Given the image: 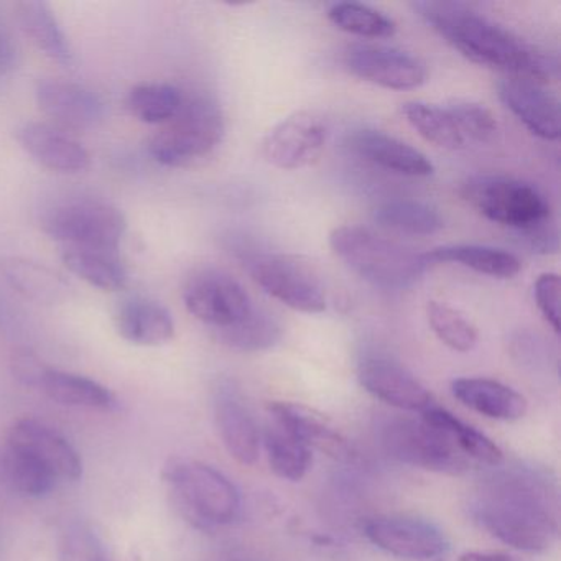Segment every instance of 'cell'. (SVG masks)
Wrapping results in <instances>:
<instances>
[{"mask_svg": "<svg viewBox=\"0 0 561 561\" xmlns=\"http://www.w3.org/2000/svg\"><path fill=\"white\" fill-rule=\"evenodd\" d=\"M330 245L354 274L382 290L412 288L428 271L425 252H416L364 226H340L331 232Z\"/></svg>", "mask_w": 561, "mask_h": 561, "instance_id": "obj_3", "label": "cell"}, {"mask_svg": "<svg viewBox=\"0 0 561 561\" xmlns=\"http://www.w3.org/2000/svg\"><path fill=\"white\" fill-rule=\"evenodd\" d=\"M252 280L275 300L300 313L327 310V290L310 265L284 254H254L244 259Z\"/></svg>", "mask_w": 561, "mask_h": 561, "instance_id": "obj_9", "label": "cell"}, {"mask_svg": "<svg viewBox=\"0 0 561 561\" xmlns=\"http://www.w3.org/2000/svg\"><path fill=\"white\" fill-rule=\"evenodd\" d=\"M451 392L462 405L501 422L520 420L528 409L527 400L517 390L484 377H459L453 380Z\"/></svg>", "mask_w": 561, "mask_h": 561, "instance_id": "obj_23", "label": "cell"}, {"mask_svg": "<svg viewBox=\"0 0 561 561\" xmlns=\"http://www.w3.org/2000/svg\"><path fill=\"white\" fill-rule=\"evenodd\" d=\"M449 116L455 121L462 139L476 142H489L497 134V121L491 110L474 101L458 100L446 106Z\"/></svg>", "mask_w": 561, "mask_h": 561, "instance_id": "obj_39", "label": "cell"}, {"mask_svg": "<svg viewBox=\"0 0 561 561\" xmlns=\"http://www.w3.org/2000/svg\"><path fill=\"white\" fill-rule=\"evenodd\" d=\"M185 96L169 83H140L127 94V110L137 121L150 126L167 124L176 116Z\"/></svg>", "mask_w": 561, "mask_h": 561, "instance_id": "obj_34", "label": "cell"}, {"mask_svg": "<svg viewBox=\"0 0 561 561\" xmlns=\"http://www.w3.org/2000/svg\"><path fill=\"white\" fill-rule=\"evenodd\" d=\"M183 304L213 333L234 327L254 310L245 288L218 268H202L190 275L183 287Z\"/></svg>", "mask_w": 561, "mask_h": 561, "instance_id": "obj_10", "label": "cell"}, {"mask_svg": "<svg viewBox=\"0 0 561 561\" xmlns=\"http://www.w3.org/2000/svg\"><path fill=\"white\" fill-rule=\"evenodd\" d=\"M430 327L446 346L458 353H469L478 344L474 324L455 308L442 301H430L426 307Z\"/></svg>", "mask_w": 561, "mask_h": 561, "instance_id": "obj_37", "label": "cell"}, {"mask_svg": "<svg viewBox=\"0 0 561 561\" xmlns=\"http://www.w3.org/2000/svg\"><path fill=\"white\" fill-rule=\"evenodd\" d=\"M323 117L300 111L278 123L262 142V156L280 170H300L320 159L327 146Z\"/></svg>", "mask_w": 561, "mask_h": 561, "instance_id": "obj_13", "label": "cell"}, {"mask_svg": "<svg viewBox=\"0 0 561 561\" xmlns=\"http://www.w3.org/2000/svg\"><path fill=\"white\" fill-rule=\"evenodd\" d=\"M383 449L397 461L442 474H465L469 461L445 433L425 420L396 416L380 426Z\"/></svg>", "mask_w": 561, "mask_h": 561, "instance_id": "obj_8", "label": "cell"}, {"mask_svg": "<svg viewBox=\"0 0 561 561\" xmlns=\"http://www.w3.org/2000/svg\"><path fill=\"white\" fill-rule=\"evenodd\" d=\"M18 140L27 156L51 172L77 175L90 167L91 157L83 144L54 124H24L18 130Z\"/></svg>", "mask_w": 561, "mask_h": 561, "instance_id": "obj_19", "label": "cell"}, {"mask_svg": "<svg viewBox=\"0 0 561 561\" xmlns=\"http://www.w3.org/2000/svg\"><path fill=\"white\" fill-rule=\"evenodd\" d=\"M0 274L18 294L35 304L55 305L67 298V282L38 262L5 257L0 261Z\"/></svg>", "mask_w": 561, "mask_h": 561, "instance_id": "obj_27", "label": "cell"}, {"mask_svg": "<svg viewBox=\"0 0 561 561\" xmlns=\"http://www.w3.org/2000/svg\"><path fill=\"white\" fill-rule=\"evenodd\" d=\"M420 18L446 44L479 67L548 83L557 65L507 28L459 2H416Z\"/></svg>", "mask_w": 561, "mask_h": 561, "instance_id": "obj_2", "label": "cell"}, {"mask_svg": "<svg viewBox=\"0 0 561 561\" xmlns=\"http://www.w3.org/2000/svg\"><path fill=\"white\" fill-rule=\"evenodd\" d=\"M11 367L12 374L19 382L35 389L45 364L35 354L28 353V351H19L12 356Z\"/></svg>", "mask_w": 561, "mask_h": 561, "instance_id": "obj_41", "label": "cell"}, {"mask_svg": "<svg viewBox=\"0 0 561 561\" xmlns=\"http://www.w3.org/2000/svg\"><path fill=\"white\" fill-rule=\"evenodd\" d=\"M35 100L54 126L64 130H87L104 119L103 100L90 88L73 81L45 78L35 88Z\"/></svg>", "mask_w": 561, "mask_h": 561, "instance_id": "obj_16", "label": "cell"}, {"mask_svg": "<svg viewBox=\"0 0 561 561\" xmlns=\"http://www.w3.org/2000/svg\"><path fill=\"white\" fill-rule=\"evenodd\" d=\"M344 64L354 77L386 90H419L428 80L426 65L419 57L386 45H351Z\"/></svg>", "mask_w": 561, "mask_h": 561, "instance_id": "obj_12", "label": "cell"}, {"mask_svg": "<svg viewBox=\"0 0 561 561\" xmlns=\"http://www.w3.org/2000/svg\"><path fill=\"white\" fill-rule=\"evenodd\" d=\"M560 277L553 272L541 274L535 282V304L554 333H560Z\"/></svg>", "mask_w": 561, "mask_h": 561, "instance_id": "obj_40", "label": "cell"}, {"mask_svg": "<svg viewBox=\"0 0 561 561\" xmlns=\"http://www.w3.org/2000/svg\"><path fill=\"white\" fill-rule=\"evenodd\" d=\"M425 261L428 267L435 264H458L502 280L514 278L522 268L520 261L512 252L481 244L439 245L425 252Z\"/></svg>", "mask_w": 561, "mask_h": 561, "instance_id": "obj_26", "label": "cell"}, {"mask_svg": "<svg viewBox=\"0 0 561 561\" xmlns=\"http://www.w3.org/2000/svg\"><path fill=\"white\" fill-rule=\"evenodd\" d=\"M215 420L222 445L239 465L252 466L261 451V433L234 383L222 380L215 390Z\"/></svg>", "mask_w": 561, "mask_h": 561, "instance_id": "obj_17", "label": "cell"}, {"mask_svg": "<svg viewBox=\"0 0 561 561\" xmlns=\"http://www.w3.org/2000/svg\"><path fill=\"white\" fill-rule=\"evenodd\" d=\"M472 515L502 543L527 553H545L558 538L557 488L535 469H505L482 482Z\"/></svg>", "mask_w": 561, "mask_h": 561, "instance_id": "obj_1", "label": "cell"}, {"mask_svg": "<svg viewBox=\"0 0 561 561\" xmlns=\"http://www.w3.org/2000/svg\"><path fill=\"white\" fill-rule=\"evenodd\" d=\"M459 561H522L518 558L511 557L505 553H478V551H469L461 554Z\"/></svg>", "mask_w": 561, "mask_h": 561, "instance_id": "obj_43", "label": "cell"}, {"mask_svg": "<svg viewBox=\"0 0 561 561\" xmlns=\"http://www.w3.org/2000/svg\"><path fill=\"white\" fill-rule=\"evenodd\" d=\"M499 98L534 136L550 142L560 139V103L543 83L508 77L499 83Z\"/></svg>", "mask_w": 561, "mask_h": 561, "instance_id": "obj_18", "label": "cell"}, {"mask_svg": "<svg viewBox=\"0 0 561 561\" xmlns=\"http://www.w3.org/2000/svg\"><path fill=\"white\" fill-rule=\"evenodd\" d=\"M462 198L489 221L530 232L548 225L550 205L530 183L504 175H476L462 185Z\"/></svg>", "mask_w": 561, "mask_h": 561, "instance_id": "obj_6", "label": "cell"}, {"mask_svg": "<svg viewBox=\"0 0 561 561\" xmlns=\"http://www.w3.org/2000/svg\"><path fill=\"white\" fill-rule=\"evenodd\" d=\"M407 123L433 146L446 150H459L465 146L461 133L456 127L455 121L449 116L446 107L423 101H410L402 106Z\"/></svg>", "mask_w": 561, "mask_h": 561, "instance_id": "obj_35", "label": "cell"}, {"mask_svg": "<svg viewBox=\"0 0 561 561\" xmlns=\"http://www.w3.org/2000/svg\"><path fill=\"white\" fill-rule=\"evenodd\" d=\"M422 419L430 425L438 428L439 432L448 436L449 442L466 456V458L474 459L482 465L497 468L504 461V453L492 442L484 433L476 430L474 426L459 420L453 413L438 407H430L423 412Z\"/></svg>", "mask_w": 561, "mask_h": 561, "instance_id": "obj_30", "label": "cell"}, {"mask_svg": "<svg viewBox=\"0 0 561 561\" xmlns=\"http://www.w3.org/2000/svg\"><path fill=\"white\" fill-rule=\"evenodd\" d=\"M328 19L340 31L363 38H389L397 32L392 19L360 2H337L331 5Z\"/></svg>", "mask_w": 561, "mask_h": 561, "instance_id": "obj_36", "label": "cell"}, {"mask_svg": "<svg viewBox=\"0 0 561 561\" xmlns=\"http://www.w3.org/2000/svg\"><path fill=\"white\" fill-rule=\"evenodd\" d=\"M268 412L275 422L284 425L308 448L318 449L337 461H351L354 458L353 446L321 413L300 403L290 402L271 403Z\"/></svg>", "mask_w": 561, "mask_h": 561, "instance_id": "obj_21", "label": "cell"}, {"mask_svg": "<svg viewBox=\"0 0 561 561\" xmlns=\"http://www.w3.org/2000/svg\"><path fill=\"white\" fill-rule=\"evenodd\" d=\"M117 333L136 346H163L175 336V321L159 301L130 297L121 301L114 311Z\"/></svg>", "mask_w": 561, "mask_h": 561, "instance_id": "obj_22", "label": "cell"}, {"mask_svg": "<svg viewBox=\"0 0 561 561\" xmlns=\"http://www.w3.org/2000/svg\"><path fill=\"white\" fill-rule=\"evenodd\" d=\"M216 340L229 350L239 353H259L272 350L282 340V327L271 313L265 310H254L239 321L234 327L216 331Z\"/></svg>", "mask_w": 561, "mask_h": 561, "instance_id": "obj_33", "label": "cell"}, {"mask_svg": "<svg viewBox=\"0 0 561 561\" xmlns=\"http://www.w3.org/2000/svg\"><path fill=\"white\" fill-rule=\"evenodd\" d=\"M364 535L370 543L402 560H433L448 551L442 528L425 518L409 515H379L367 518Z\"/></svg>", "mask_w": 561, "mask_h": 561, "instance_id": "obj_11", "label": "cell"}, {"mask_svg": "<svg viewBox=\"0 0 561 561\" xmlns=\"http://www.w3.org/2000/svg\"><path fill=\"white\" fill-rule=\"evenodd\" d=\"M19 50L5 22L0 19V77L11 73L18 67Z\"/></svg>", "mask_w": 561, "mask_h": 561, "instance_id": "obj_42", "label": "cell"}, {"mask_svg": "<svg viewBox=\"0 0 561 561\" xmlns=\"http://www.w3.org/2000/svg\"><path fill=\"white\" fill-rule=\"evenodd\" d=\"M347 146L360 159L397 175L425 179L435 172V167L425 153L382 130H354L347 139Z\"/></svg>", "mask_w": 561, "mask_h": 561, "instance_id": "obj_20", "label": "cell"}, {"mask_svg": "<svg viewBox=\"0 0 561 561\" xmlns=\"http://www.w3.org/2000/svg\"><path fill=\"white\" fill-rule=\"evenodd\" d=\"M225 114L208 96L185 98L179 113L150 140L160 165L183 169L211 156L225 139Z\"/></svg>", "mask_w": 561, "mask_h": 561, "instance_id": "obj_5", "label": "cell"}, {"mask_svg": "<svg viewBox=\"0 0 561 561\" xmlns=\"http://www.w3.org/2000/svg\"><path fill=\"white\" fill-rule=\"evenodd\" d=\"M0 482L9 491L27 499L44 497L58 484L37 459L5 442L0 446Z\"/></svg>", "mask_w": 561, "mask_h": 561, "instance_id": "obj_29", "label": "cell"}, {"mask_svg": "<svg viewBox=\"0 0 561 561\" xmlns=\"http://www.w3.org/2000/svg\"><path fill=\"white\" fill-rule=\"evenodd\" d=\"M162 476L176 511L195 527L208 530L231 524L238 517V489L213 466L173 459L163 468Z\"/></svg>", "mask_w": 561, "mask_h": 561, "instance_id": "obj_4", "label": "cell"}, {"mask_svg": "<svg viewBox=\"0 0 561 561\" xmlns=\"http://www.w3.org/2000/svg\"><path fill=\"white\" fill-rule=\"evenodd\" d=\"M42 229L65 249H103L119 252L127 231L119 208L100 199H71L45 213Z\"/></svg>", "mask_w": 561, "mask_h": 561, "instance_id": "obj_7", "label": "cell"}, {"mask_svg": "<svg viewBox=\"0 0 561 561\" xmlns=\"http://www.w3.org/2000/svg\"><path fill=\"white\" fill-rule=\"evenodd\" d=\"M60 561H117L110 545L84 522H71L61 531Z\"/></svg>", "mask_w": 561, "mask_h": 561, "instance_id": "obj_38", "label": "cell"}, {"mask_svg": "<svg viewBox=\"0 0 561 561\" xmlns=\"http://www.w3.org/2000/svg\"><path fill=\"white\" fill-rule=\"evenodd\" d=\"M15 14L22 32L45 57L61 67L73 64L75 55L70 42L47 2L24 0L15 5Z\"/></svg>", "mask_w": 561, "mask_h": 561, "instance_id": "obj_25", "label": "cell"}, {"mask_svg": "<svg viewBox=\"0 0 561 561\" xmlns=\"http://www.w3.org/2000/svg\"><path fill=\"white\" fill-rule=\"evenodd\" d=\"M35 389L44 392L55 403L75 407V409L113 412L119 407L117 397L103 383L96 382L90 377L80 376V374L54 369L47 364L42 369Z\"/></svg>", "mask_w": 561, "mask_h": 561, "instance_id": "obj_24", "label": "cell"}, {"mask_svg": "<svg viewBox=\"0 0 561 561\" xmlns=\"http://www.w3.org/2000/svg\"><path fill=\"white\" fill-rule=\"evenodd\" d=\"M5 443L37 459L58 482H75L83 474V461L61 433L35 419H21L9 428Z\"/></svg>", "mask_w": 561, "mask_h": 561, "instance_id": "obj_15", "label": "cell"}, {"mask_svg": "<svg viewBox=\"0 0 561 561\" xmlns=\"http://www.w3.org/2000/svg\"><path fill=\"white\" fill-rule=\"evenodd\" d=\"M357 379L370 396L396 409L425 412L433 407L430 390L392 357L367 354L357 367Z\"/></svg>", "mask_w": 561, "mask_h": 561, "instance_id": "obj_14", "label": "cell"}, {"mask_svg": "<svg viewBox=\"0 0 561 561\" xmlns=\"http://www.w3.org/2000/svg\"><path fill=\"white\" fill-rule=\"evenodd\" d=\"M264 443L268 465L278 478L297 482L307 476L311 449L274 419L265 428Z\"/></svg>", "mask_w": 561, "mask_h": 561, "instance_id": "obj_32", "label": "cell"}, {"mask_svg": "<svg viewBox=\"0 0 561 561\" xmlns=\"http://www.w3.org/2000/svg\"><path fill=\"white\" fill-rule=\"evenodd\" d=\"M373 218L383 228L410 236H432L445 228L438 209L419 199H386L374 208Z\"/></svg>", "mask_w": 561, "mask_h": 561, "instance_id": "obj_31", "label": "cell"}, {"mask_svg": "<svg viewBox=\"0 0 561 561\" xmlns=\"http://www.w3.org/2000/svg\"><path fill=\"white\" fill-rule=\"evenodd\" d=\"M61 259L71 274L103 291L123 290L129 280L126 265L116 251L68 248Z\"/></svg>", "mask_w": 561, "mask_h": 561, "instance_id": "obj_28", "label": "cell"}, {"mask_svg": "<svg viewBox=\"0 0 561 561\" xmlns=\"http://www.w3.org/2000/svg\"><path fill=\"white\" fill-rule=\"evenodd\" d=\"M218 561H252V560H249V558L236 557V554H231V557L219 558Z\"/></svg>", "mask_w": 561, "mask_h": 561, "instance_id": "obj_44", "label": "cell"}]
</instances>
